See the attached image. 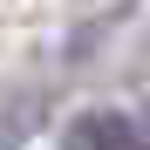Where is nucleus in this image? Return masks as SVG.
Here are the masks:
<instances>
[{
    "label": "nucleus",
    "mask_w": 150,
    "mask_h": 150,
    "mask_svg": "<svg viewBox=\"0 0 150 150\" xmlns=\"http://www.w3.org/2000/svg\"><path fill=\"white\" fill-rule=\"evenodd\" d=\"M62 143H68V150H150L143 123L123 116V109H82V116L68 123Z\"/></svg>",
    "instance_id": "f257e3e1"
}]
</instances>
